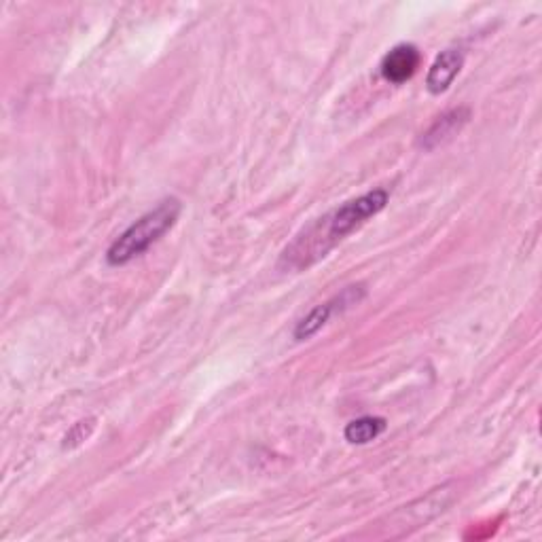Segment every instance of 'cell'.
Here are the masks:
<instances>
[{
    "mask_svg": "<svg viewBox=\"0 0 542 542\" xmlns=\"http://www.w3.org/2000/svg\"><path fill=\"white\" fill-rule=\"evenodd\" d=\"M180 202L176 197L164 200L157 208L147 212L136 223L125 229L121 236L106 250L108 265H128L136 257L144 255L153 244H157L176 225L180 216Z\"/></svg>",
    "mask_w": 542,
    "mask_h": 542,
    "instance_id": "obj_2",
    "label": "cell"
},
{
    "mask_svg": "<svg viewBox=\"0 0 542 542\" xmlns=\"http://www.w3.org/2000/svg\"><path fill=\"white\" fill-rule=\"evenodd\" d=\"M464 66V53L460 49H447L439 53L426 75V89L430 94H443L454 83Z\"/></svg>",
    "mask_w": 542,
    "mask_h": 542,
    "instance_id": "obj_5",
    "label": "cell"
},
{
    "mask_svg": "<svg viewBox=\"0 0 542 542\" xmlns=\"http://www.w3.org/2000/svg\"><path fill=\"white\" fill-rule=\"evenodd\" d=\"M468 119H471V111H468V108H454V111L441 115L422 136L420 147L426 151L441 147V144L449 142L451 138L460 134V130L468 123Z\"/></svg>",
    "mask_w": 542,
    "mask_h": 542,
    "instance_id": "obj_6",
    "label": "cell"
},
{
    "mask_svg": "<svg viewBox=\"0 0 542 542\" xmlns=\"http://www.w3.org/2000/svg\"><path fill=\"white\" fill-rule=\"evenodd\" d=\"M390 200L386 189H373L365 195L341 204L333 212L324 214L312 227H307L295 238V242L282 252L280 265L291 269H303L324 259L329 252L360 225H365L371 216L379 214Z\"/></svg>",
    "mask_w": 542,
    "mask_h": 542,
    "instance_id": "obj_1",
    "label": "cell"
},
{
    "mask_svg": "<svg viewBox=\"0 0 542 542\" xmlns=\"http://www.w3.org/2000/svg\"><path fill=\"white\" fill-rule=\"evenodd\" d=\"M386 430V420L377 418V415H365V418L352 420L346 430H343V437L352 445H367L375 441L382 432Z\"/></svg>",
    "mask_w": 542,
    "mask_h": 542,
    "instance_id": "obj_7",
    "label": "cell"
},
{
    "mask_svg": "<svg viewBox=\"0 0 542 542\" xmlns=\"http://www.w3.org/2000/svg\"><path fill=\"white\" fill-rule=\"evenodd\" d=\"M420 60L422 58L418 47L411 43H401L386 53L382 64H379V72H382V77L388 83L401 85L415 75V70L420 68Z\"/></svg>",
    "mask_w": 542,
    "mask_h": 542,
    "instance_id": "obj_4",
    "label": "cell"
},
{
    "mask_svg": "<svg viewBox=\"0 0 542 542\" xmlns=\"http://www.w3.org/2000/svg\"><path fill=\"white\" fill-rule=\"evenodd\" d=\"M367 291H365V286L363 284H354V286H348L346 291H341V295L333 297L331 301L327 303H322L318 307H314V310L303 316L299 322H297V327H295V339L297 341H305V339H310L314 337L320 329H324L329 324V320L339 314V312H346L350 310L352 305L360 303L365 299Z\"/></svg>",
    "mask_w": 542,
    "mask_h": 542,
    "instance_id": "obj_3",
    "label": "cell"
}]
</instances>
